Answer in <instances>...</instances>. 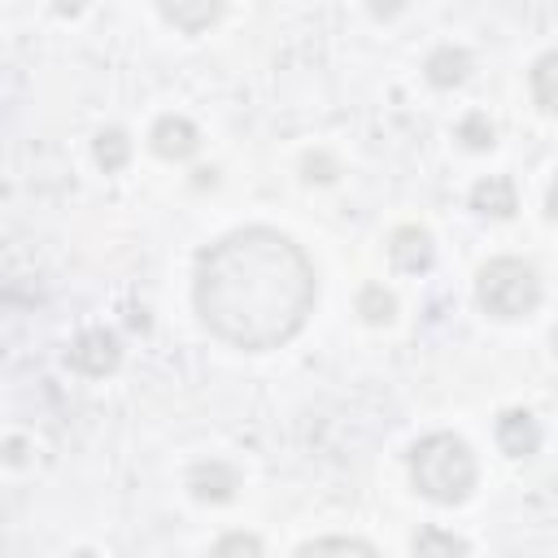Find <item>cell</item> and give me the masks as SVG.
<instances>
[{
    "label": "cell",
    "mask_w": 558,
    "mask_h": 558,
    "mask_svg": "<svg viewBox=\"0 0 558 558\" xmlns=\"http://www.w3.org/2000/svg\"><path fill=\"white\" fill-rule=\"evenodd\" d=\"M318 279L301 244L275 227H240L196 262V314L248 353L279 349L314 314Z\"/></svg>",
    "instance_id": "6da1fadb"
},
{
    "label": "cell",
    "mask_w": 558,
    "mask_h": 558,
    "mask_svg": "<svg viewBox=\"0 0 558 558\" xmlns=\"http://www.w3.org/2000/svg\"><path fill=\"white\" fill-rule=\"evenodd\" d=\"M475 475H480L475 453L453 432H432L410 449V480L427 501H440V506L466 501L475 488Z\"/></svg>",
    "instance_id": "7a4b0ae2"
},
{
    "label": "cell",
    "mask_w": 558,
    "mask_h": 558,
    "mask_svg": "<svg viewBox=\"0 0 558 558\" xmlns=\"http://www.w3.org/2000/svg\"><path fill=\"white\" fill-rule=\"evenodd\" d=\"M475 296L493 318H523L541 305V279L519 257H493L475 279Z\"/></svg>",
    "instance_id": "3957f363"
},
{
    "label": "cell",
    "mask_w": 558,
    "mask_h": 558,
    "mask_svg": "<svg viewBox=\"0 0 558 558\" xmlns=\"http://www.w3.org/2000/svg\"><path fill=\"white\" fill-rule=\"evenodd\" d=\"M70 366L74 371H83V375H109L118 362H122V344H118V336L113 331H105V327H87V331H78L74 340H70Z\"/></svg>",
    "instance_id": "277c9868"
},
{
    "label": "cell",
    "mask_w": 558,
    "mask_h": 558,
    "mask_svg": "<svg viewBox=\"0 0 558 558\" xmlns=\"http://www.w3.org/2000/svg\"><path fill=\"white\" fill-rule=\"evenodd\" d=\"M148 140H153V153L166 157V161H187V157L201 148V131H196V122L183 118V113H166V118H157Z\"/></svg>",
    "instance_id": "5b68a950"
},
{
    "label": "cell",
    "mask_w": 558,
    "mask_h": 558,
    "mask_svg": "<svg viewBox=\"0 0 558 558\" xmlns=\"http://www.w3.org/2000/svg\"><path fill=\"white\" fill-rule=\"evenodd\" d=\"M388 257H392V266H397V270L418 275V270H427V266H432L436 244H432V235H427L423 227L405 222V227H397V231L388 235Z\"/></svg>",
    "instance_id": "8992f818"
},
{
    "label": "cell",
    "mask_w": 558,
    "mask_h": 558,
    "mask_svg": "<svg viewBox=\"0 0 558 558\" xmlns=\"http://www.w3.org/2000/svg\"><path fill=\"white\" fill-rule=\"evenodd\" d=\"M187 488H192L196 501L218 506V501H231V497H235V488H240V471L227 466V462H218V458H209V462H196V466L187 471Z\"/></svg>",
    "instance_id": "52a82bcc"
},
{
    "label": "cell",
    "mask_w": 558,
    "mask_h": 558,
    "mask_svg": "<svg viewBox=\"0 0 558 558\" xmlns=\"http://www.w3.org/2000/svg\"><path fill=\"white\" fill-rule=\"evenodd\" d=\"M157 9H161V17L170 26H179L187 35H201L222 17L227 0H157Z\"/></svg>",
    "instance_id": "ba28073f"
},
{
    "label": "cell",
    "mask_w": 558,
    "mask_h": 558,
    "mask_svg": "<svg viewBox=\"0 0 558 558\" xmlns=\"http://www.w3.org/2000/svg\"><path fill=\"white\" fill-rule=\"evenodd\" d=\"M497 445L510 453V458H527L541 449V423L527 414V410H506L497 418Z\"/></svg>",
    "instance_id": "9c48e42d"
},
{
    "label": "cell",
    "mask_w": 558,
    "mask_h": 558,
    "mask_svg": "<svg viewBox=\"0 0 558 558\" xmlns=\"http://www.w3.org/2000/svg\"><path fill=\"white\" fill-rule=\"evenodd\" d=\"M471 209H480L488 218H510L519 209V192H514V183L506 174H488V179H480L471 187Z\"/></svg>",
    "instance_id": "30bf717a"
},
{
    "label": "cell",
    "mask_w": 558,
    "mask_h": 558,
    "mask_svg": "<svg viewBox=\"0 0 558 558\" xmlns=\"http://www.w3.org/2000/svg\"><path fill=\"white\" fill-rule=\"evenodd\" d=\"M423 70H427V83H432V87H458V83L471 74V52L445 44V48H436V52L427 57Z\"/></svg>",
    "instance_id": "8fae6325"
},
{
    "label": "cell",
    "mask_w": 558,
    "mask_h": 558,
    "mask_svg": "<svg viewBox=\"0 0 558 558\" xmlns=\"http://www.w3.org/2000/svg\"><path fill=\"white\" fill-rule=\"evenodd\" d=\"M96 161H100L105 174H113V170H122V166L131 161V140H126L122 126H105V131L96 135Z\"/></svg>",
    "instance_id": "7c38bea8"
},
{
    "label": "cell",
    "mask_w": 558,
    "mask_h": 558,
    "mask_svg": "<svg viewBox=\"0 0 558 558\" xmlns=\"http://www.w3.org/2000/svg\"><path fill=\"white\" fill-rule=\"evenodd\" d=\"M357 314H362L366 323L384 327V323H392L397 301H392V292H388L384 283H366V288H362V296H357Z\"/></svg>",
    "instance_id": "4fadbf2b"
},
{
    "label": "cell",
    "mask_w": 558,
    "mask_h": 558,
    "mask_svg": "<svg viewBox=\"0 0 558 558\" xmlns=\"http://www.w3.org/2000/svg\"><path fill=\"white\" fill-rule=\"evenodd\" d=\"M458 140H462L466 148H475V153H484V148H493V140H497V131H493V122H488V113H466V118L458 122Z\"/></svg>",
    "instance_id": "5bb4252c"
},
{
    "label": "cell",
    "mask_w": 558,
    "mask_h": 558,
    "mask_svg": "<svg viewBox=\"0 0 558 558\" xmlns=\"http://www.w3.org/2000/svg\"><path fill=\"white\" fill-rule=\"evenodd\" d=\"M414 554H466V541H458V536H449V532L427 527V532H418V536H414Z\"/></svg>",
    "instance_id": "9a60e30c"
},
{
    "label": "cell",
    "mask_w": 558,
    "mask_h": 558,
    "mask_svg": "<svg viewBox=\"0 0 558 558\" xmlns=\"http://www.w3.org/2000/svg\"><path fill=\"white\" fill-rule=\"evenodd\" d=\"M532 92H536V105L549 113L554 109V52H545L532 70Z\"/></svg>",
    "instance_id": "2e32d148"
},
{
    "label": "cell",
    "mask_w": 558,
    "mask_h": 558,
    "mask_svg": "<svg viewBox=\"0 0 558 558\" xmlns=\"http://www.w3.org/2000/svg\"><path fill=\"white\" fill-rule=\"evenodd\" d=\"M323 549H357V554H375V545L353 541V536H323V541H305L301 554H323Z\"/></svg>",
    "instance_id": "e0dca14e"
},
{
    "label": "cell",
    "mask_w": 558,
    "mask_h": 558,
    "mask_svg": "<svg viewBox=\"0 0 558 558\" xmlns=\"http://www.w3.org/2000/svg\"><path fill=\"white\" fill-rule=\"evenodd\" d=\"M301 170H305V179H310V183H331V179L340 174V166H336L327 153H310Z\"/></svg>",
    "instance_id": "ac0fdd59"
},
{
    "label": "cell",
    "mask_w": 558,
    "mask_h": 558,
    "mask_svg": "<svg viewBox=\"0 0 558 558\" xmlns=\"http://www.w3.org/2000/svg\"><path fill=\"white\" fill-rule=\"evenodd\" d=\"M214 549L218 554H262V541L257 536H222Z\"/></svg>",
    "instance_id": "d6986e66"
},
{
    "label": "cell",
    "mask_w": 558,
    "mask_h": 558,
    "mask_svg": "<svg viewBox=\"0 0 558 558\" xmlns=\"http://www.w3.org/2000/svg\"><path fill=\"white\" fill-rule=\"evenodd\" d=\"M410 0H366V9H371V17H379V22H388V17H397L401 9H405Z\"/></svg>",
    "instance_id": "ffe728a7"
},
{
    "label": "cell",
    "mask_w": 558,
    "mask_h": 558,
    "mask_svg": "<svg viewBox=\"0 0 558 558\" xmlns=\"http://www.w3.org/2000/svg\"><path fill=\"white\" fill-rule=\"evenodd\" d=\"M4 458H9V462H22V440H9V445H4Z\"/></svg>",
    "instance_id": "44dd1931"
},
{
    "label": "cell",
    "mask_w": 558,
    "mask_h": 558,
    "mask_svg": "<svg viewBox=\"0 0 558 558\" xmlns=\"http://www.w3.org/2000/svg\"><path fill=\"white\" fill-rule=\"evenodd\" d=\"M57 9H61V13H78V9H83V0H57Z\"/></svg>",
    "instance_id": "7402d4cb"
}]
</instances>
